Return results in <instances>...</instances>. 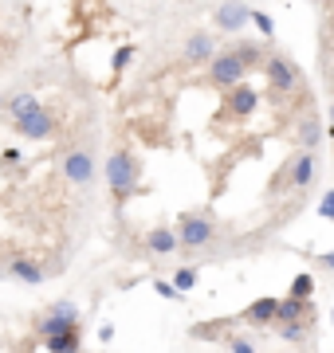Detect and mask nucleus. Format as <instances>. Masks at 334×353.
Masks as SVG:
<instances>
[{
	"label": "nucleus",
	"mask_w": 334,
	"mask_h": 353,
	"mask_svg": "<svg viewBox=\"0 0 334 353\" xmlns=\"http://www.w3.org/2000/svg\"><path fill=\"white\" fill-rule=\"evenodd\" d=\"M106 185H110L115 201H130L141 189V165L130 150H115L106 157Z\"/></svg>",
	"instance_id": "nucleus-1"
},
{
	"label": "nucleus",
	"mask_w": 334,
	"mask_h": 353,
	"mask_svg": "<svg viewBox=\"0 0 334 353\" xmlns=\"http://www.w3.org/2000/svg\"><path fill=\"white\" fill-rule=\"evenodd\" d=\"M311 185H315V153L307 150H295L287 161L279 165V173H275V181H271V196L283 189L291 192H307Z\"/></svg>",
	"instance_id": "nucleus-2"
},
{
	"label": "nucleus",
	"mask_w": 334,
	"mask_h": 353,
	"mask_svg": "<svg viewBox=\"0 0 334 353\" xmlns=\"http://www.w3.org/2000/svg\"><path fill=\"white\" fill-rule=\"evenodd\" d=\"M264 79H268V87L275 94H295L303 87V75H299V67L291 55H283V51H268V63H264Z\"/></svg>",
	"instance_id": "nucleus-3"
},
{
	"label": "nucleus",
	"mask_w": 334,
	"mask_h": 353,
	"mask_svg": "<svg viewBox=\"0 0 334 353\" xmlns=\"http://www.w3.org/2000/svg\"><path fill=\"white\" fill-rule=\"evenodd\" d=\"M177 240H181V252H201V248H208V243L217 240V224H213V216L185 212L177 220Z\"/></svg>",
	"instance_id": "nucleus-4"
},
{
	"label": "nucleus",
	"mask_w": 334,
	"mask_h": 353,
	"mask_svg": "<svg viewBox=\"0 0 334 353\" xmlns=\"http://www.w3.org/2000/svg\"><path fill=\"white\" fill-rule=\"evenodd\" d=\"M244 79H248V63L236 55V51H220L217 59L208 63V83L220 87L224 94L236 90V87H244Z\"/></svg>",
	"instance_id": "nucleus-5"
},
{
	"label": "nucleus",
	"mask_w": 334,
	"mask_h": 353,
	"mask_svg": "<svg viewBox=\"0 0 334 353\" xmlns=\"http://www.w3.org/2000/svg\"><path fill=\"white\" fill-rule=\"evenodd\" d=\"M252 24V4H217L213 8V28H220L224 36H236Z\"/></svg>",
	"instance_id": "nucleus-6"
},
{
	"label": "nucleus",
	"mask_w": 334,
	"mask_h": 353,
	"mask_svg": "<svg viewBox=\"0 0 334 353\" xmlns=\"http://www.w3.org/2000/svg\"><path fill=\"white\" fill-rule=\"evenodd\" d=\"M322 138H326V126H322L319 110H303V114H299V122H295V141H299V150L315 153V150L322 145Z\"/></svg>",
	"instance_id": "nucleus-7"
},
{
	"label": "nucleus",
	"mask_w": 334,
	"mask_h": 353,
	"mask_svg": "<svg viewBox=\"0 0 334 353\" xmlns=\"http://www.w3.org/2000/svg\"><path fill=\"white\" fill-rule=\"evenodd\" d=\"M63 176H67V185H90L95 181V153L87 150H71L63 157Z\"/></svg>",
	"instance_id": "nucleus-8"
},
{
	"label": "nucleus",
	"mask_w": 334,
	"mask_h": 353,
	"mask_svg": "<svg viewBox=\"0 0 334 353\" xmlns=\"http://www.w3.org/2000/svg\"><path fill=\"white\" fill-rule=\"evenodd\" d=\"M12 126H16V134H20L24 141H48V138L55 134V118L43 110V106H39L36 114H28V118L12 122Z\"/></svg>",
	"instance_id": "nucleus-9"
},
{
	"label": "nucleus",
	"mask_w": 334,
	"mask_h": 353,
	"mask_svg": "<svg viewBox=\"0 0 334 353\" xmlns=\"http://www.w3.org/2000/svg\"><path fill=\"white\" fill-rule=\"evenodd\" d=\"M224 110H228L232 118H252V114L259 110V90L252 87V83L228 90V94H224Z\"/></svg>",
	"instance_id": "nucleus-10"
},
{
	"label": "nucleus",
	"mask_w": 334,
	"mask_h": 353,
	"mask_svg": "<svg viewBox=\"0 0 334 353\" xmlns=\"http://www.w3.org/2000/svg\"><path fill=\"white\" fill-rule=\"evenodd\" d=\"M185 63H213L220 51H217V39L208 36V32H193V36L185 39Z\"/></svg>",
	"instance_id": "nucleus-11"
},
{
	"label": "nucleus",
	"mask_w": 334,
	"mask_h": 353,
	"mask_svg": "<svg viewBox=\"0 0 334 353\" xmlns=\"http://www.w3.org/2000/svg\"><path fill=\"white\" fill-rule=\"evenodd\" d=\"M146 252L166 259V255L181 252V240H177V228H150L146 232Z\"/></svg>",
	"instance_id": "nucleus-12"
},
{
	"label": "nucleus",
	"mask_w": 334,
	"mask_h": 353,
	"mask_svg": "<svg viewBox=\"0 0 334 353\" xmlns=\"http://www.w3.org/2000/svg\"><path fill=\"white\" fill-rule=\"evenodd\" d=\"M275 314H279V299H271V294H268V299H256V303L248 306L240 318H244V322H252V326H271V322H275Z\"/></svg>",
	"instance_id": "nucleus-13"
},
{
	"label": "nucleus",
	"mask_w": 334,
	"mask_h": 353,
	"mask_svg": "<svg viewBox=\"0 0 334 353\" xmlns=\"http://www.w3.org/2000/svg\"><path fill=\"white\" fill-rule=\"evenodd\" d=\"M8 275L12 279H20V283H28V287H39V283H43V267L36 263V259H28V255H16L12 263H8Z\"/></svg>",
	"instance_id": "nucleus-14"
},
{
	"label": "nucleus",
	"mask_w": 334,
	"mask_h": 353,
	"mask_svg": "<svg viewBox=\"0 0 334 353\" xmlns=\"http://www.w3.org/2000/svg\"><path fill=\"white\" fill-rule=\"evenodd\" d=\"M307 310H315V306H311V303H299V299H279L275 326H287V322H307Z\"/></svg>",
	"instance_id": "nucleus-15"
},
{
	"label": "nucleus",
	"mask_w": 334,
	"mask_h": 353,
	"mask_svg": "<svg viewBox=\"0 0 334 353\" xmlns=\"http://www.w3.org/2000/svg\"><path fill=\"white\" fill-rule=\"evenodd\" d=\"M8 110H12V122H20V118H28V114L39 110V99L32 94V90H20V94L8 99Z\"/></svg>",
	"instance_id": "nucleus-16"
},
{
	"label": "nucleus",
	"mask_w": 334,
	"mask_h": 353,
	"mask_svg": "<svg viewBox=\"0 0 334 353\" xmlns=\"http://www.w3.org/2000/svg\"><path fill=\"white\" fill-rule=\"evenodd\" d=\"M232 51H236V55H240V59L248 63V71H252V67H264V63H268V51L259 48V43H248V39H240V43H236Z\"/></svg>",
	"instance_id": "nucleus-17"
},
{
	"label": "nucleus",
	"mask_w": 334,
	"mask_h": 353,
	"mask_svg": "<svg viewBox=\"0 0 334 353\" xmlns=\"http://www.w3.org/2000/svg\"><path fill=\"white\" fill-rule=\"evenodd\" d=\"M315 287H319V279L315 275H295V283H291V290H287V299H299V303H311V294H315Z\"/></svg>",
	"instance_id": "nucleus-18"
},
{
	"label": "nucleus",
	"mask_w": 334,
	"mask_h": 353,
	"mask_svg": "<svg viewBox=\"0 0 334 353\" xmlns=\"http://www.w3.org/2000/svg\"><path fill=\"white\" fill-rule=\"evenodd\" d=\"M43 350L48 353H83V338H79V330H75V334H63V338L43 341Z\"/></svg>",
	"instance_id": "nucleus-19"
},
{
	"label": "nucleus",
	"mask_w": 334,
	"mask_h": 353,
	"mask_svg": "<svg viewBox=\"0 0 334 353\" xmlns=\"http://www.w3.org/2000/svg\"><path fill=\"white\" fill-rule=\"evenodd\" d=\"M197 279H201V271H197V267H177V275L169 279V283L177 287V294H189V290L197 287Z\"/></svg>",
	"instance_id": "nucleus-20"
},
{
	"label": "nucleus",
	"mask_w": 334,
	"mask_h": 353,
	"mask_svg": "<svg viewBox=\"0 0 334 353\" xmlns=\"http://www.w3.org/2000/svg\"><path fill=\"white\" fill-rule=\"evenodd\" d=\"M252 24H256V32H259L264 39L275 36V20H271V16L264 12V8H252Z\"/></svg>",
	"instance_id": "nucleus-21"
},
{
	"label": "nucleus",
	"mask_w": 334,
	"mask_h": 353,
	"mask_svg": "<svg viewBox=\"0 0 334 353\" xmlns=\"http://www.w3.org/2000/svg\"><path fill=\"white\" fill-rule=\"evenodd\" d=\"M134 59V43H122V48L115 51V59H110V67H115V75H122L126 71V63Z\"/></svg>",
	"instance_id": "nucleus-22"
},
{
	"label": "nucleus",
	"mask_w": 334,
	"mask_h": 353,
	"mask_svg": "<svg viewBox=\"0 0 334 353\" xmlns=\"http://www.w3.org/2000/svg\"><path fill=\"white\" fill-rule=\"evenodd\" d=\"M279 338L283 341H303L307 338V322H287V326H279Z\"/></svg>",
	"instance_id": "nucleus-23"
},
{
	"label": "nucleus",
	"mask_w": 334,
	"mask_h": 353,
	"mask_svg": "<svg viewBox=\"0 0 334 353\" xmlns=\"http://www.w3.org/2000/svg\"><path fill=\"white\" fill-rule=\"evenodd\" d=\"M319 216H326V220L334 224V189H326L319 196Z\"/></svg>",
	"instance_id": "nucleus-24"
},
{
	"label": "nucleus",
	"mask_w": 334,
	"mask_h": 353,
	"mask_svg": "<svg viewBox=\"0 0 334 353\" xmlns=\"http://www.w3.org/2000/svg\"><path fill=\"white\" fill-rule=\"evenodd\" d=\"M154 290L161 294V299H181V294H177V287H173L169 279H157V283H154Z\"/></svg>",
	"instance_id": "nucleus-25"
},
{
	"label": "nucleus",
	"mask_w": 334,
	"mask_h": 353,
	"mask_svg": "<svg viewBox=\"0 0 334 353\" xmlns=\"http://www.w3.org/2000/svg\"><path fill=\"white\" fill-rule=\"evenodd\" d=\"M228 350L232 353H256V345H252L248 338H228Z\"/></svg>",
	"instance_id": "nucleus-26"
},
{
	"label": "nucleus",
	"mask_w": 334,
	"mask_h": 353,
	"mask_svg": "<svg viewBox=\"0 0 334 353\" xmlns=\"http://www.w3.org/2000/svg\"><path fill=\"white\" fill-rule=\"evenodd\" d=\"M315 267H319V271H331V275H334V252H322V255H315Z\"/></svg>",
	"instance_id": "nucleus-27"
},
{
	"label": "nucleus",
	"mask_w": 334,
	"mask_h": 353,
	"mask_svg": "<svg viewBox=\"0 0 334 353\" xmlns=\"http://www.w3.org/2000/svg\"><path fill=\"white\" fill-rule=\"evenodd\" d=\"M99 341H115V326H110V322H103V326H99Z\"/></svg>",
	"instance_id": "nucleus-28"
},
{
	"label": "nucleus",
	"mask_w": 334,
	"mask_h": 353,
	"mask_svg": "<svg viewBox=\"0 0 334 353\" xmlns=\"http://www.w3.org/2000/svg\"><path fill=\"white\" fill-rule=\"evenodd\" d=\"M16 161H24V153L20 150H4V165H16Z\"/></svg>",
	"instance_id": "nucleus-29"
},
{
	"label": "nucleus",
	"mask_w": 334,
	"mask_h": 353,
	"mask_svg": "<svg viewBox=\"0 0 334 353\" xmlns=\"http://www.w3.org/2000/svg\"><path fill=\"white\" fill-rule=\"evenodd\" d=\"M326 122H331V126H326V138L334 141V99H331V110H326Z\"/></svg>",
	"instance_id": "nucleus-30"
},
{
	"label": "nucleus",
	"mask_w": 334,
	"mask_h": 353,
	"mask_svg": "<svg viewBox=\"0 0 334 353\" xmlns=\"http://www.w3.org/2000/svg\"><path fill=\"white\" fill-rule=\"evenodd\" d=\"M331 326H334V310H331Z\"/></svg>",
	"instance_id": "nucleus-31"
},
{
	"label": "nucleus",
	"mask_w": 334,
	"mask_h": 353,
	"mask_svg": "<svg viewBox=\"0 0 334 353\" xmlns=\"http://www.w3.org/2000/svg\"><path fill=\"white\" fill-rule=\"evenodd\" d=\"M0 106H4V94H0Z\"/></svg>",
	"instance_id": "nucleus-32"
}]
</instances>
